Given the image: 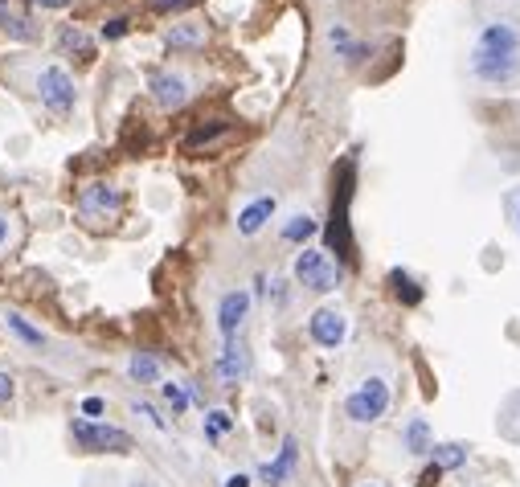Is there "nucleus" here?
<instances>
[{
    "label": "nucleus",
    "mask_w": 520,
    "mask_h": 487,
    "mask_svg": "<svg viewBox=\"0 0 520 487\" xmlns=\"http://www.w3.org/2000/svg\"><path fill=\"white\" fill-rule=\"evenodd\" d=\"M471 70L484 82H512L520 74V33L508 21L484 25L480 41H475Z\"/></svg>",
    "instance_id": "nucleus-1"
},
{
    "label": "nucleus",
    "mask_w": 520,
    "mask_h": 487,
    "mask_svg": "<svg viewBox=\"0 0 520 487\" xmlns=\"http://www.w3.org/2000/svg\"><path fill=\"white\" fill-rule=\"evenodd\" d=\"M70 438L74 447L86 451V455H127L132 451V434L111 426V422H99V418H74L70 422Z\"/></svg>",
    "instance_id": "nucleus-2"
},
{
    "label": "nucleus",
    "mask_w": 520,
    "mask_h": 487,
    "mask_svg": "<svg viewBox=\"0 0 520 487\" xmlns=\"http://www.w3.org/2000/svg\"><path fill=\"white\" fill-rule=\"evenodd\" d=\"M33 91H37L41 107H46L50 115H70L78 107V86L62 66H41L33 74Z\"/></svg>",
    "instance_id": "nucleus-3"
},
{
    "label": "nucleus",
    "mask_w": 520,
    "mask_h": 487,
    "mask_svg": "<svg viewBox=\"0 0 520 487\" xmlns=\"http://www.w3.org/2000/svg\"><path fill=\"white\" fill-rule=\"evenodd\" d=\"M295 279H299V287H308L316 295H328V291L340 287V262L328 250L308 246V250L295 254Z\"/></svg>",
    "instance_id": "nucleus-4"
},
{
    "label": "nucleus",
    "mask_w": 520,
    "mask_h": 487,
    "mask_svg": "<svg viewBox=\"0 0 520 487\" xmlns=\"http://www.w3.org/2000/svg\"><path fill=\"white\" fill-rule=\"evenodd\" d=\"M385 410H389V381L385 377H369L344 397V414L357 426H373L377 418H385Z\"/></svg>",
    "instance_id": "nucleus-5"
},
{
    "label": "nucleus",
    "mask_w": 520,
    "mask_h": 487,
    "mask_svg": "<svg viewBox=\"0 0 520 487\" xmlns=\"http://www.w3.org/2000/svg\"><path fill=\"white\" fill-rule=\"evenodd\" d=\"M78 213H82L86 221H91V226L115 221V217L123 213V189H119V185H103V181L86 185V189L78 193Z\"/></svg>",
    "instance_id": "nucleus-6"
},
{
    "label": "nucleus",
    "mask_w": 520,
    "mask_h": 487,
    "mask_svg": "<svg viewBox=\"0 0 520 487\" xmlns=\"http://www.w3.org/2000/svg\"><path fill=\"white\" fill-rule=\"evenodd\" d=\"M148 86H152V99L164 111H181L189 103V95H193V78L185 70H156Z\"/></svg>",
    "instance_id": "nucleus-7"
},
{
    "label": "nucleus",
    "mask_w": 520,
    "mask_h": 487,
    "mask_svg": "<svg viewBox=\"0 0 520 487\" xmlns=\"http://www.w3.org/2000/svg\"><path fill=\"white\" fill-rule=\"evenodd\" d=\"M308 332H312V340L320 348H340L344 336H349V320H344L336 307H320V312L308 320Z\"/></svg>",
    "instance_id": "nucleus-8"
},
{
    "label": "nucleus",
    "mask_w": 520,
    "mask_h": 487,
    "mask_svg": "<svg viewBox=\"0 0 520 487\" xmlns=\"http://www.w3.org/2000/svg\"><path fill=\"white\" fill-rule=\"evenodd\" d=\"M246 316H250V291L222 295V303H218V332L226 340H238V328L246 324Z\"/></svg>",
    "instance_id": "nucleus-9"
},
{
    "label": "nucleus",
    "mask_w": 520,
    "mask_h": 487,
    "mask_svg": "<svg viewBox=\"0 0 520 487\" xmlns=\"http://www.w3.org/2000/svg\"><path fill=\"white\" fill-rule=\"evenodd\" d=\"M246 373H250V352H246V344H242V340H226V348L218 352V377H222L226 385H238Z\"/></svg>",
    "instance_id": "nucleus-10"
},
{
    "label": "nucleus",
    "mask_w": 520,
    "mask_h": 487,
    "mask_svg": "<svg viewBox=\"0 0 520 487\" xmlns=\"http://www.w3.org/2000/svg\"><path fill=\"white\" fill-rule=\"evenodd\" d=\"M209 41V29L201 21H177L164 29V46L168 50H201Z\"/></svg>",
    "instance_id": "nucleus-11"
},
{
    "label": "nucleus",
    "mask_w": 520,
    "mask_h": 487,
    "mask_svg": "<svg viewBox=\"0 0 520 487\" xmlns=\"http://www.w3.org/2000/svg\"><path fill=\"white\" fill-rule=\"evenodd\" d=\"M275 209H279L275 197H258V201H250V205L238 213V234H242V238H254V234L275 217Z\"/></svg>",
    "instance_id": "nucleus-12"
},
{
    "label": "nucleus",
    "mask_w": 520,
    "mask_h": 487,
    "mask_svg": "<svg viewBox=\"0 0 520 487\" xmlns=\"http://www.w3.org/2000/svg\"><path fill=\"white\" fill-rule=\"evenodd\" d=\"M0 33L13 37V41H33V37H37L33 21H29L25 13H17V9L9 5V0H0Z\"/></svg>",
    "instance_id": "nucleus-13"
},
{
    "label": "nucleus",
    "mask_w": 520,
    "mask_h": 487,
    "mask_svg": "<svg viewBox=\"0 0 520 487\" xmlns=\"http://www.w3.org/2000/svg\"><path fill=\"white\" fill-rule=\"evenodd\" d=\"M402 442L410 455H430L435 451V438H430V422L426 418H410L406 430H402Z\"/></svg>",
    "instance_id": "nucleus-14"
},
{
    "label": "nucleus",
    "mask_w": 520,
    "mask_h": 487,
    "mask_svg": "<svg viewBox=\"0 0 520 487\" xmlns=\"http://www.w3.org/2000/svg\"><path fill=\"white\" fill-rule=\"evenodd\" d=\"M5 328L21 340V344H29V348H46V332H41V328H33L21 312H5Z\"/></svg>",
    "instance_id": "nucleus-15"
},
{
    "label": "nucleus",
    "mask_w": 520,
    "mask_h": 487,
    "mask_svg": "<svg viewBox=\"0 0 520 487\" xmlns=\"http://www.w3.org/2000/svg\"><path fill=\"white\" fill-rule=\"evenodd\" d=\"M58 46H62L66 54H78V58H91V54H95V41L86 37L78 25H62V33H58Z\"/></svg>",
    "instance_id": "nucleus-16"
},
{
    "label": "nucleus",
    "mask_w": 520,
    "mask_h": 487,
    "mask_svg": "<svg viewBox=\"0 0 520 487\" xmlns=\"http://www.w3.org/2000/svg\"><path fill=\"white\" fill-rule=\"evenodd\" d=\"M430 459H435L439 471H459L467 463V447L463 442H439V447L430 451Z\"/></svg>",
    "instance_id": "nucleus-17"
},
{
    "label": "nucleus",
    "mask_w": 520,
    "mask_h": 487,
    "mask_svg": "<svg viewBox=\"0 0 520 487\" xmlns=\"http://www.w3.org/2000/svg\"><path fill=\"white\" fill-rule=\"evenodd\" d=\"M291 467H295V438H287V442H283V451H279V459H275V463H267L258 475H263L267 483H283V479L291 475Z\"/></svg>",
    "instance_id": "nucleus-18"
},
{
    "label": "nucleus",
    "mask_w": 520,
    "mask_h": 487,
    "mask_svg": "<svg viewBox=\"0 0 520 487\" xmlns=\"http://www.w3.org/2000/svg\"><path fill=\"white\" fill-rule=\"evenodd\" d=\"M316 230H320L316 217H308V213H291V217L283 221V242H308Z\"/></svg>",
    "instance_id": "nucleus-19"
},
{
    "label": "nucleus",
    "mask_w": 520,
    "mask_h": 487,
    "mask_svg": "<svg viewBox=\"0 0 520 487\" xmlns=\"http://www.w3.org/2000/svg\"><path fill=\"white\" fill-rule=\"evenodd\" d=\"M127 373H132V381H140V385L160 381V365H156V357H148V352H136V357L127 361Z\"/></svg>",
    "instance_id": "nucleus-20"
},
{
    "label": "nucleus",
    "mask_w": 520,
    "mask_h": 487,
    "mask_svg": "<svg viewBox=\"0 0 520 487\" xmlns=\"http://www.w3.org/2000/svg\"><path fill=\"white\" fill-rule=\"evenodd\" d=\"M389 287H394V295L406 303V307H414V303H422V287L406 275V271H389Z\"/></svg>",
    "instance_id": "nucleus-21"
},
{
    "label": "nucleus",
    "mask_w": 520,
    "mask_h": 487,
    "mask_svg": "<svg viewBox=\"0 0 520 487\" xmlns=\"http://www.w3.org/2000/svg\"><path fill=\"white\" fill-rule=\"evenodd\" d=\"M160 393H164V402L172 406V414H185V410H189V402H193V393H189L181 381H164V385H160Z\"/></svg>",
    "instance_id": "nucleus-22"
},
{
    "label": "nucleus",
    "mask_w": 520,
    "mask_h": 487,
    "mask_svg": "<svg viewBox=\"0 0 520 487\" xmlns=\"http://www.w3.org/2000/svg\"><path fill=\"white\" fill-rule=\"evenodd\" d=\"M230 426H234V418H230L226 410H213V414L205 418V434H209V438H218V434H226Z\"/></svg>",
    "instance_id": "nucleus-23"
},
{
    "label": "nucleus",
    "mask_w": 520,
    "mask_h": 487,
    "mask_svg": "<svg viewBox=\"0 0 520 487\" xmlns=\"http://www.w3.org/2000/svg\"><path fill=\"white\" fill-rule=\"evenodd\" d=\"M189 5H193V0H148V9H156V13H181Z\"/></svg>",
    "instance_id": "nucleus-24"
},
{
    "label": "nucleus",
    "mask_w": 520,
    "mask_h": 487,
    "mask_svg": "<svg viewBox=\"0 0 520 487\" xmlns=\"http://www.w3.org/2000/svg\"><path fill=\"white\" fill-rule=\"evenodd\" d=\"M13 234H17V230H13V217H9V213H0V250H9V246H13Z\"/></svg>",
    "instance_id": "nucleus-25"
},
{
    "label": "nucleus",
    "mask_w": 520,
    "mask_h": 487,
    "mask_svg": "<svg viewBox=\"0 0 520 487\" xmlns=\"http://www.w3.org/2000/svg\"><path fill=\"white\" fill-rule=\"evenodd\" d=\"M127 33V21L123 17H111L107 25H103V41H115V37H123Z\"/></svg>",
    "instance_id": "nucleus-26"
},
{
    "label": "nucleus",
    "mask_w": 520,
    "mask_h": 487,
    "mask_svg": "<svg viewBox=\"0 0 520 487\" xmlns=\"http://www.w3.org/2000/svg\"><path fill=\"white\" fill-rule=\"evenodd\" d=\"M13 393H17L13 377H9V373H0V406H9V402H13Z\"/></svg>",
    "instance_id": "nucleus-27"
},
{
    "label": "nucleus",
    "mask_w": 520,
    "mask_h": 487,
    "mask_svg": "<svg viewBox=\"0 0 520 487\" xmlns=\"http://www.w3.org/2000/svg\"><path fill=\"white\" fill-rule=\"evenodd\" d=\"M103 410H107V406H103V397H86V402H82V414H86V418H99Z\"/></svg>",
    "instance_id": "nucleus-28"
},
{
    "label": "nucleus",
    "mask_w": 520,
    "mask_h": 487,
    "mask_svg": "<svg viewBox=\"0 0 520 487\" xmlns=\"http://www.w3.org/2000/svg\"><path fill=\"white\" fill-rule=\"evenodd\" d=\"M132 410H136V414H140V418H148V422H152V426H156V430H164V418H160V414H156V410H152V406H140V402H136V406H132Z\"/></svg>",
    "instance_id": "nucleus-29"
},
{
    "label": "nucleus",
    "mask_w": 520,
    "mask_h": 487,
    "mask_svg": "<svg viewBox=\"0 0 520 487\" xmlns=\"http://www.w3.org/2000/svg\"><path fill=\"white\" fill-rule=\"evenodd\" d=\"M33 5H41V9H70V0H33Z\"/></svg>",
    "instance_id": "nucleus-30"
},
{
    "label": "nucleus",
    "mask_w": 520,
    "mask_h": 487,
    "mask_svg": "<svg viewBox=\"0 0 520 487\" xmlns=\"http://www.w3.org/2000/svg\"><path fill=\"white\" fill-rule=\"evenodd\" d=\"M226 487H250V479H246V475H234V479H226Z\"/></svg>",
    "instance_id": "nucleus-31"
},
{
    "label": "nucleus",
    "mask_w": 520,
    "mask_h": 487,
    "mask_svg": "<svg viewBox=\"0 0 520 487\" xmlns=\"http://www.w3.org/2000/svg\"><path fill=\"white\" fill-rule=\"evenodd\" d=\"M132 487H152V483H148V479H136V483H132Z\"/></svg>",
    "instance_id": "nucleus-32"
},
{
    "label": "nucleus",
    "mask_w": 520,
    "mask_h": 487,
    "mask_svg": "<svg viewBox=\"0 0 520 487\" xmlns=\"http://www.w3.org/2000/svg\"><path fill=\"white\" fill-rule=\"evenodd\" d=\"M516 226H520V205H516Z\"/></svg>",
    "instance_id": "nucleus-33"
},
{
    "label": "nucleus",
    "mask_w": 520,
    "mask_h": 487,
    "mask_svg": "<svg viewBox=\"0 0 520 487\" xmlns=\"http://www.w3.org/2000/svg\"><path fill=\"white\" fill-rule=\"evenodd\" d=\"M365 487H377V483H365Z\"/></svg>",
    "instance_id": "nucleus-34"
}]
</instances>
